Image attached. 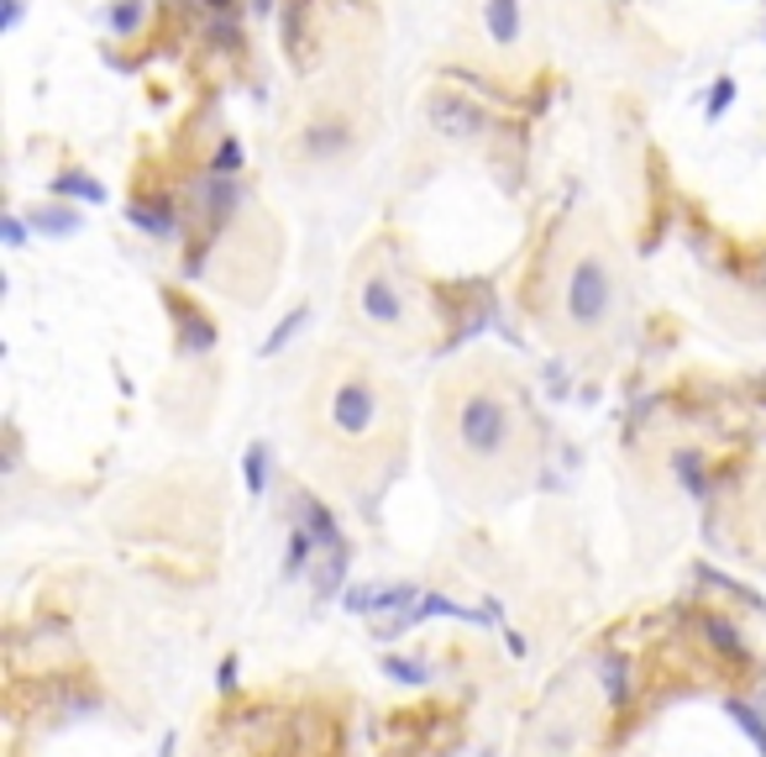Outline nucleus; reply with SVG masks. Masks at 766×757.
Instances as JSON below:
<instances>
[{
	"label": "nucleus",
	"instance_id": "obj_24",
	"mask_svg": "<svg viewBox=\"0 0 766 757\" xmlns=\"http://www.w3.org/2000/svg\"><path fill=\"white\" fill-rule=\"evenodd\" d=\"M0 237H5L11 253H22V247H27V221H22V216H0Z\"/></svg>",
	"mask_w": 766,
	"mask_h": 757
},
{
	"label": "nucleus",
	"instance_id": "obj_11",
	"mask_svg": "<svg viewBox=\"0 0 766 757\" xmlns=\"http://www.w3.org/2000/svg\"><path fill=\"white\" fill-rule=\"evenodd\" d=\"M32 227H37L42 237H79V232H85V211L48 206V211H32Z\"/></svg>",
	"mask_w": 766,
	"mask_h": 757
},
{
	"label": "nucleus",
	"instance_id": "obj_22",
	"mask_svg": "<svg viewBox=\"0 0 766 757\" xmlns=\"http://www.w3.org/2000/svg\"><path fill=\"white\" fill-rule=\"evenodd\" d=\"M730 106H736V80H719V85H714V95H708L704 117H708V122H719V117H725Z\"/></svg>",
	"mask_w": 766,
	"mask_h": 757
},
{
	"label": "nucleus",
	"instance_id": "obj_8",
	"mask_svg": "<svg viewBox=\"0 0 766 757\" xmlns=\"http://www.w3.org/2000/svg\"><path fill=\"white\" fill-rule=\"evenodd\" d=\"M126 221L143 227L148 237H178V211L169 195H152V200H132L126 206Z\"/></svg>",
	"mask_w": 766,
	"mask_h": 757
},
{
	"label": "nucleus",
	"instance_id": "obj_7",
	"mask_svg": "<svg viewBox=\"0 0 766 757\" xmlns=\"http://www.w3.org/2000/svg\"><path fill=\"white\" fill-rule=\"evenodd\" d=\"M483 32L494 48H515L520 32H526V11L520 0H483Z\"/></svg>",
	"mask_w": 766,
	"mask_h": 757
},
{
	"label": "nucleus",
	"instance_id": "obj_16",
	"mask_svg": "<svg viewBox=\"0 0 766 757\" xmlns=\"http://www.w3.org/2000/svg\"><path fill=\"white\" fill-rule=\"evenodd\" d=\"M725 710H730V721H736L751 742H756V753L766 757V721H762V710L756 705H745V699H725Z\"/></svg>",
	"mask_w": 766,
	"mask_h": 757
},
{
	"label": "nucleus",
	"instance_id": "obj_4",
	"mask_svg": "<svg viewBox=\"0 0 766 757\" xmlns=\"http://www.w3.org/2000/svg\"><path fill=\"white\" fill-rule=\"evenodd\" d=\"M357 310H362V321L379 327V332H399V327L410 321V301H405V290H399L388 273H368V279H362Z\"/></svg>",
	"mask_w": 766,
	"mask_h": 757
},
{
	"label": "nucleus",
	"instance_id": "obj_3",
	"mask_svg": "<svg viewBox=\"0 0 766 757\" xmlns=\"http://www.w3.org/2000/svg\"><path fill=\"white\" fill-rule=\"evenodd\" d=\"M325 422H331L336 437H347V442L373 437L383 422V394L373 390V379L368 374H347L342 384H331V394H325Z\"/></svg>",
	"mask_w": 766,
	"mask_h": 757
},
{
	"label": "nucleus",
	"instance_id": "obj_27",
	"mask_svg": "<svg viewBox=\"0 0 766 757\" xmlns=\"http://www.w3.org/2000/svg\"><path fill=\"white\" fill-rule=\"evenodd\" d=\"M751 394H756V405H766V379H756V390Z\"/></svg>",
	"mask_w": 766,
	"mask_h": 757
},
{
	"label": "nucleus",
	"instance_id": "obj_21",
	"mask_svg": "<svg viewBox=\"0 0 766 757\" xmlns=\"http://www.w3.org/2000/svg\"><path fill=\"white\" fill-rule=\"evenodd\" d=\"M111 27H116L121 37H132V32L143 27V0H116V5H111Z\"/></svg>",
	"mask_w": 766,
	"mask_h": 757
},
{
	"label": "nucleus",
	"instance_id": "obj_2",
	"mask_svg": "<svg viewBox=\"0 0 766 757\" xmlns=\"http://www.w3.org/2000/svg\"><path fill=\"white\" fill-rule=\"evenodd\" d=\"M561 305H567V321L578 332H598L609 316H615V273L598 253H583L572 269H567V290H561Z\"/></svg>",
	"mask_w": 766,
	"mask_h": 757
},
{
	"label": "nucleus",
	"instance_id": "obj_13",
	"mask_svg": "<svg viewBox=\"0 0 766 757\" xmlns=\"http://www.w3.org/2000/svg\"><path fill=\"white\" fill-rule=\"evenodd\" d=\"M672 474H678V485L693 495V500H708V468L699 453H672Z\"/></svg>",
	"mask_w": 766,
	"mask_h": 757
},
{
	"label": "nucleus",
	"instance_id": "obj_18",
	"mask_svg": "<svg viewBox=\"0 0 766 757\" xmlns=\"http://www.w3.org/2000/svg\"><path fill=\"white\" fill-rule=\"evenodd\" d=\"M704 636H708V642H714V647H719V652H725V658H736V663H740V658H745V642H740V636H736V626H730V621H719V615H708V621H704Z\"/></svg>",
	"mask_w": 766,
	"mask_h": 757
},
{
	"label": "nucleus",
	"instance_id": "obj_10",
	"mask_svg": "<svg viewBox=\"0 0 766 757\" xmlns=\"http://www.w3.org/2000/svg\"><path fill=\"white\" fill-rule=\"evenodd\" d=\"M353 148V132H347V126L342 122H316V126H305V152H310V158H336V152H347Z\"/></svg>",
	"mask_w": 766,
	"mask_h": 757
},
{
	"label": "nucleus",
	"instance_id": "obj_20",
	"mask_svg": "<svg viewBox=\"0 0 766 757\" xmlns=\"http://www.w3.org/2000/svg\"><path fill=\"white\" fill-rule=\"evenodd\" d=\"M210 174H215V180H236V174H242V143H236V137H226V143L215 148Z\"/></svg>",
	"mask_w": 766,
	"mask_h": 757
},
{
	"label": "nucleus",
	"instance_id": "obj_19",
	"mask_svg": "<svg viewBox=\"0 0 766 757\" xmlns=\"http://www.w3.org/2000/svg\"><path fill=\"white\" fill-rule=\"evenodd\" d=\"M236 200H242V195L232 190V180H215V174H210V180H206V206L215 211V221H226ZM210 211H206V216H210Z\"/></svg>",
	"mask_w": 766,
	"mask_h": 757
},
{
	"label": "nucleus",
	"instance_id": "obj_14",
	"mask_svg": "<svg viewBox=\"0 0 766 757\" xmlns=\"http://www.w3.org/2000/svg\"><path fill=\"white\" fill-rule=\"evenodd\" d=\"M242 485H247L252 500L268 495V442H252V448L242 453Z\"/></svg>",
	"mask_w": 766,
	"mask_h": 757
},
{
	"label": "nucleus",
	"instance_id": "obj_1",
	"mask_svg": "<svg viewBox=\"0 0 766 757\" xmlns=\"http://www.w3.org/2000/svg\"><path fill=\"white\" fill-rule=\"evenodd\" d=\"M452 431H457V448L472 463H499L515 448V411L494 390H468L452 411Z\"/></svg>",
	"mask_w": 766,
	"mask_h": 757
},
{
	"label": "nucleus",
	"instance_id": "obj_6",
	"mask_svg": "<svg viewBox=\"0 0 766 757\" xmlns=\"http://www.w3.org/2000/svg\"><path fill=\"white\" fill-rule=\"evenodd\" d=\"M289 505H295V526H305V532L321 542L325 558H336V552H353V547H347V537H342V526H336V515L325 511L316 495H305V489H299Z\"/></svg>",
	"mask_w": 766,
	"mask_h": 757
},
{
	"label": "nucleus",
	"instance_id": "obj_29",
	"mask_svg": "<svg viewBox=\"0 0 766 757\" xmlns=\"http://www.w3.org/2000/svg\"><path fill=\"white\" fill-rule=\"evenodd\" d=\"M210 11H232V0H206Z\"/></svg>",
	"mask_w": 766,
	"mask_h": 757
},
{
	"label": "nucleus",
	"instance_id": "obj_9",
	"mask_svg": "<svg viewBox=\"0 0 766 757\" xmlns=\"http://www.w3.org/2000/svg\"><path fill=\"white\" fill-rule=\"evenodd\" d=\"M169 310H174V321H178V347L184 353H210L215 347V321L210 316H200L195 305H184L178 295H169Z\"/></svg>",
	"mask_w": 766,
	"mask_h": 757
},
{
	"label": "nucleus",
	"instance_id": "obj_23",
	"mask_svg": "<svg viewBox=\"0 0 766 757\" xmlns=\"http://www.w3.org/2000/svg\"><path fill=\"white\" fill-rule=\"evenodd\" d=\"M383 673H394L399 684H425V679H431V668L410 663V658H388V663H383Z\"/></svg>",
	"mask_w": 766,
	"mask_h": 757
},
{
	"label": "nucleus",
	"instance_id": "obj_17",
	"mask_svg": "<svg viewBox=\"0 0 766 757\" xmlns=\"http://www.w3.org/2000/svg\"><path fill=\"white\" fill-rule=\"evenodd\" d=\"M305 321H310V305H295V310H289V316L273 327V337L263 342V358H279V353H284V347L299 337V327H305Z\"/></svg>",
	"mask_w": 766,
	"mask_h": 757
},
{
	"label": "nucleus",
	"instance_id": "obj_5",
	"mask_svg": "<svg viewBox=\"0 0 766 757\" xmlns=\"http://www.w3.org/2000/svg\"><path fill=\"white\" fill-rule=\"evenodd\" d=\"M425 111H431V126H436L442 137H452V143H472V137H483V126H489L478 106H468L462 95H446V90L431 95Z\"/></svg>",
	"mask_w": 766,
	"mask_h": 757
},
{
	"label": "nucleus",
	"instance_id": "obj_25",
	"mask_svg": "<svg viewBox=\"0 0 766 757\" xmlns=\"http://www.w3.org/2000/svg\"><path fill=\"white\" fill-rule=\"evenodd\" d=\"M236 679H242V658H236V652H226V658H221V668H215V689H221V695H232Z\"/></svg>",
	"mask_w": 766,
	"mask_h": 757
},
{
	"label": "nucleus",
	"instance_id": "obj_28",
	"mask_svg": "<svg viewBox=\"0 0 766 757\" xmlns=\"http://www.w3.org/2000/svg\"><path fill=\"white\" fill-rule=\"evenodd\" d=\"M158 757H174V736H163V747H158Z\"/></svg>",
	"mask_w": 766,
	"mask_h": 757
},
{
	"label": "nucleus",
	"instance_id": "obj_12",
	"mask_svg": "<svg viewBox=\"0 0 766 757\" xmlns=\"http://www.w3.org/2000/svg\"><path fill=\"white\" fill-rule=\"evenodd\" d=\"M321 552V542L305 532V526H295L289 532V547H284V578H299V574H310V558Z\"/></svg>",
	"mask_w": 766,
	"mask_h": 757
},
{
	"label": "nucleus",
	"instance_id": "obj_15",
	"mask_svg": "<svg viewBox=\"0 0 766 757\" xmlns=\"http://www.w3.org/2000/svg\"><path fill=\"white\" fill-rule=\"evenodd\" d=\"M53 190L59 195H74V200H89V206H106V184L100 180H89V174H53Z\"/></svg>",
	"mask_w": 766,
	"mask_h": 757
},
{
	"label": "nucleus",
	"instance_id": "obj_26",
	"mask_svg": "<svg viewBox=\"0 0 766 757\" xmlns=\"http://www.w3.org/2000/svg\"><path fill=\"white\" fill-rule=\"evenodd\" d=\"M16 22H22V0H5V11H0V27L16 32Z\"/></svg>",
	"mask_w": 766,
	"mask_h": 757
}]
</instances>
